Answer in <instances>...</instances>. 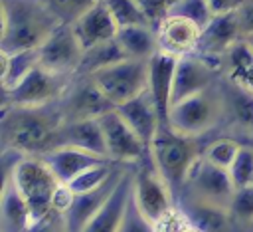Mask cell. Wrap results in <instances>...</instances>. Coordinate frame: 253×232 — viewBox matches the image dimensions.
I'll list each match as a JSON object with an SVG mask.
<instances>
[{"label": "cell", "mask_w": 253, "mask_h": 232, "mask_svg": "<svg viewBox=\"0 0 253 232\" xmlns=\"http://www.w3.org/2000/svg\"><path fill=\"white\" fill-rule=\"evenodd\" d=\"M233 192H235V186L229 176V171L210 163L208 159L200 155V159L194 163L190 171V176L180 196H188V198H196L202 202L229 208Z\"/></svg>", "instance_id": "cell-9"}, {"label": "cell", "mask_w": 253, "mask_h": 232, "mask_svg": "<svg viewBox=\"0 0 253 232\" xmlns=\"http://www.w3.org/2000/svg\"><path fill=\"white\" fill-rule=\"evenodd\" d=\"M182 232H202V230H200V228H196L194 224H188V226H186Z\"/></svg>", "instance_id": "cell-41"}, {"label": "cell", "mask_w": 253, "mask_h": 232, "mask_svg": "<svg viewBox=\"0 0 253 232\" xmlns=\"http://www.w3.org/2000/svg\"><path fill=\"white\" fill-rule=\"evenodd\" d=\"M0 63H2V69H0L2 89L10 91L40 63V54L38 50H20V52L0 50Z\"/></svg>", "instance_id": "cell-28"}, {"label": "cell", "mask_w": 253, "mask_h": 232, "mask_svg": "<svg viewBox=\"0 0 253 232\" xmlns=\"http://www.w3.org/2000/svg\"><path fill=\"white\" fill-rule=\"evenodd\" d=\"M117 42L121 44L126 58H132V59H150L160 50L156 28L148 24L119 28Z\"/></svg>", "instance_id": "cell-26"}, {"label": "cell", "mask_w": 253, "mask_h": 232, "mask_svg": "<svg viewBox=\"0 0 253 232\" xmlns=\"http://www.w3.org/2000/svg\"><path fill=\"white\" fill-rule=\"evenodd\" d=\"M59 24L45 0H2L0 50H38Z\"/></svg>", "instance_id": "cell-2"}, {"label": "cell", "mask_w": 253, "mask_h": 232, "mask_svg": "<svg viewBox=\"0 0 253 232\" xmlns=\"http://www.w3.org/2000/svg\"><path fill=\"white\" fill-rule=\"evenodd\" d=\"M229 212L239 226H253V184L235 188L229 202Z\"/></svg>", "instance_id": "cell-33"}, {"label": "cell", "mask_w": 253, "mask_h": 232, "mask_svg": "<svg viewBox=\"0 0 253 232\" xmlns=\"http://www.w3.org/2000/svg\"><path fill=\"white\" fill-rule=\"evenodd\" d=\"M91 77L109 97V101L119 107L148 89V59L125 58L109 67L91 73Z\"/></svg>", "instance_id": "cell-6"}, {"label": "cell", "mask_w": 253, "mask_h": 232, "mask_svg": "<svg viewBox=\"0 0 253 232\" xmlns=\"http://www.w3.org/2000/svg\"><path fill=\"white\" fill-rule=\"evenodd\" d=\"M119 232H156V226L154 222H150L142 212L140 208L136 206L134 198L130 196V202L126 206V212H125V220H123V226Z\"/></svg>", "instance_id": "cell-36"}, {"label": "cell", "mask_w": 253, "mask_h": 232, "mask_svg": "<svg viewBox=\"0 0 253 232\" xmlns=\"http://www.w3.org/2000/svg\"><path fill=\"white\" fill-rule=\"evenodd\" d=\"M71 28L85 50L117 38L119 32V26L105 0H99L89 10H85L77 20L71 22Z\"/></svg>", "instance_id": "cell-17"}, {"label": "cell", "mask_w": 253, "mask_h": 232, "mask_svg": "<svg viewBox=\"0 0 253 232\" xmlns=\"http://www.w3.org/2000/svg\"><path fill=\"white\" fill-rule=\"evenodd\" d=\"M198 137H188L174 131L168 123L160 125L158 133L154 135L148 151L154 167L170 184L174 194H182L186 180L194 163L200 159V149L196 143Z\"/></svg>", "instance_id": "cell-3"}, {"label": "cell", "mask_w": 253, "mask_h": 232, "mask_svg": "<svg viewBox=\"0 0 253 232\" xmlns=\"http://www.w3.org/2000/svg\"><path fill=\"white\" fill-rule=\"evenodd\" d=\"M251 230H253V226H251Z\"/></svg>", "instance_id": "cell-43"}, {"label": "cell", "mask_w": 253, "mask_h": 232, "mask_svg": "<svg viewBox=\"0 0 253 232\" xmlns=\"http://www.w3.org/2000/svg\"><path fill=\"white\" fill-rule=\"evenodd\" d=\"M241 30H239V22H237V14L235 12H227V14H215L206 28H202V36L198 42V50L194 54L221 65V58L225 56V52L239 42Z\"/></svg>", "instance_id": "cell-14"}, {"label": "cell", "mask_w": 253, "mask_h": 232, "mask_svg": "<svg viewBox=\"0 0 253 232\" xmlns=\"http://www.w3.org/2000/svg\"><path fill=\"white\" fill-rule=\"evenodd\" d=\"M61 145L77 147V149H83V151H89V153H95V155L109 159L99 117L97 119L63 121V125L57 131V137H55V147H61Z\"/></svg>", "instance_id": "cell-23"}, {"label": "cell", "mask_w": 253, "mask_h": 232, "mask_svg": "<svg viewBox=\"0 0 253 232\" xmlns=\"http://www.w3.org/2000/svg\"><path fill=\"white\" fill-rule=\"evenodd\" d=\"M158 44L162 52H168L172 56H188L198 50V42L202 36V28L182 16H166L156 26Z\"/></svg>", "instance_id": "cell-18"}, {"label": "cell", "mask_w": 253, "mask_h": 232, "mask_svg": "<svg viewBox=\"0 0 253 232\" xmlns=\"http://www.w3.org/2000/svg\"><path fill=\"white\" fill-rule=\"evenodd\" d=\"M99 123L105 135L107 155L111 161L121 165H132L148 157V145L130 129V125L123 119L117 107L103 113L99 117Z\"/></svg>", "instance_id": "cell-11"}, {"label": "cell", "mask_w": 253, "mask_h": 232, "mask_svg": "<svg viewBox=\"0 0 253 232\" xmlns=\"http://www.w3.org/2000/svg\"><path fill=\"white\" fill-rule=\"evenodd\" d=\"M63 125L59 101L43 107L4 105L2 145L22 155H43L55 147V137Z\"/></svg>", "instance_id": "cell-1"}, {"label": "cell", "mask_w": 253, "mask_h": 232, "mask_svg": "<svg viewBox=\"0 0 253 232\" xmlns=\"http://www.w3.org/2000/svg\"><path fill=\"white\" fill-rule=\"evenodd\" d=\"M132 178H134V171L123 173L109 200L99 208V212L87 222V226L81 232H119L121 230L126 206L132 196Z\"/></svg>", "instance_id": "cell-16"}, {"label": "cell", "mask_w": 253, "mask_h": 232, "mask_svg": "<svg viewBox=\"0 0 253 232\" xmlns=\"http://www.w3.org/2000/svg\"><path fill=\"white\" fill-rule=\"evenodd\" d=\"M223 117L235 133L253 137V91L225 79L219 83ZM221 117V119H223Z\"/></svg>", "instance_id": "cell-22"}, {"label": "cell", "mask_w": 253, "mask_h": 232, "mask_svg": "<svg viewBox=\"0 0 253 232\" xmlns=\"http://www.w3.org/2000/svg\"><path fill=\"white\" fill-rule=\"evenodd\" d=\"M36 224L34 212L14 180L4 176L2 200H0V230L2 232H28Z\"/></svg>", "instance_id": "cell-24"}, {"label": "cell", "mask_w": 253, "mask_h": 232, "mask_svg": "<svg viewBox=\"0 0 253 232\" xmlns=\"http://www.w3.org/2000/svg\"><path fill=\"white\" fill-rule=\"evenodd\" d=\"M117 111L123 115V119L130 125V129L150 147L154 135L158 133L160 125H164L156 105H154V99L150 95V91H142L140 95L125 101L123 105L117 107Z\"/></svg>", "instance_id": "cell-21"}, {"label": "cell", "mask_w": 253, "mask_h": 232, "mask_svg": "<svg viewBox=\"0 0 253 232\" xmlns=\"http://www.w3.org/2000/svg\"><path fill=\"white\" fill-rule=\"evenodd\" d=\"M213 16L215 14H227V12H237V8L243 4V0H208Z\"/></svg>", "instance_id": "cell-40"}, {"label": "cell", "mask_w": 253, "mask_h": 232, "mask_svg": "<svg viewBox=\"0 0 253 232\" xmlns=\"http://www.w3.org/2000/svg\"><path fill=\"white\" fill-rule=\"evenodd\" d=\"M223 117L219 85H211L206 91L190 95L170 107L168 125L188 137H200L215 127Z\"/></svg>", "instance_id": "cell-5"}, {"label": "cell", "mask_w": 253, "mask_h": 232, "mask_svg": "<svg viewBox=\"0 0 253 232\" xmlns=\"http://www.w3.org/2000/svg\"><path fill=\"white\" fill-rule=\"evenodd\" d=\"M10 176L26 202L34 212V220H42L51 212V196L59 184L57 176L51 173L43 157L40 155H24L16 161V165L4 173Z\"/></svg>", "instance_id": "cell-4"}, {"label": "cell", "mask_w": 253, "mask_h": 232, "mask_svg": "<svg viewBox=\"0 0 253 232\" xmlns=\"http://www.w3.org/2000/svg\"><path fill=\"white\" fill-rule=\"evenodd\" d=\"M217 67H219L217 63H213L198 54H188V56L178 58L174 89H172V105L215 85Z\"/></svg>", "instance_id": "cell-13"}, {"label": "cell", "mask_w": 253, "mask_h": 232, "mask_svg": "<svg viewBox=\"0 0 253 232\" xmlns=\"http://www.w3.org/2000/svg\"><path fill=\"white\" fill-rule=\"evenodd\" d=\"M73 200H75V192L71 190V186L67 182H59L51 196V212H57L63 216L71 208Z\"/></svg>", "instance_id": "cell-37"}, {"label": "cell", "mask_w": 253, "mask_h": 232, "mask_svg": "<svg viewBox=\"0 0 253 232\" xmlns=\"http://www.w3.org/2000/svg\"><path fill=\"white\" fill-rule=\"evenodd\" d=\"M168 16H182L196 22L200 28H206L208 22L213 18V12L208 0H172Z\"/></svg>", "instance_id": "cell-32"}, {"label": "cell", "mask_w": 253, "mask_h": 232, "mask_svg": "<svg viewBox=\"0 0 253 232\" xmlns=\"http://www.w3.org/2000/svg\"><path fill=\"white\" fill-rule=\"evenodd\" d=\"M182 210L190 224L200 228L202 232H235L239 224L233 220L229 208L202 202L196 198L182 196Z\"/></svg>", "instance_id": "cell-25"}, {"label": "cell", "mask_w": 253, "mask_h": 232, "mask_svg": "<svg viewBox=\"0 0 253 232\" xmlns=\"http://www.w3.org/2000/svg\"><path fill=\"white\" fill-rule=\"evenodd\" d=\"M85 48L75 36L71 24H59L51 36L38 48L40 65L59 73V75H77Z\"/></svg>", "instance_id": "cell-10"}, {"label": "cell", "mask_w": 253, "mask_h": 232, "mask_svg": "<svg viewBox=\"0 0 253 232\" xmlns=\"http://www.w3.org/2000/svg\"><path fill=\"white\" fill-rule=\"evenodd\" d=\"M117 26L125 28V26H152L148 16L144 14V10L140 8V4L136 0H105Z\"/></svg>", "instance_id": "cell-30"}, {"label": "cell", "mask_w": 253, "mask_h": 232, "mask_svg": "<svg viewBox=\"0 0 253 232\" xmlns=\"http://www.w3.org/2000/svg\"><path fill=\"white\" fill-rule=\"evenodd\" d=\"M28 232H69L65 226V220L57 212H49L45 218L38 220Z\"/></svg>", "instance_id": "cell-38"}, {"label": "cell", "mask_w": 253, "mask_h": 232, "mask_svg": "<svg viewBox=\"0 0 253 232\" xmlns=\"http://www.w3.org/2000/svg\"><path fill=\"white\" fill-rule=\"evenodd\" d=\"M59 109L63 121H79L97 119L103 113L115 109V105L101 91V87L93 81L91 75H79V79L69 83L67 91L59 99Z\"/></svg>", "instance_id": "cell-12"}, {"label": "cell", "mask_w": 253, "mask_h": 232, "mask_svg": "<svg viewBox=\"0 0 253 232\" xmlns=\"http://www.w3.org/2000/svg\"><path fill=\"white\" fill-rule=\"evenodd\" d=\"M237 22H239V30L241 36L247 38L253 34V0H243V4L237 8Z\"/></svg>", "instance_id": "cell-39"}, {"label": "cell", "mask_w": 253, "mask_h": 232, "mask_svg": "<svg viewBox=\"0 0 253 232\" xmlns=\"http://www.w3.org/2000/svg\"><path fill=\"white\" fill-rule=\"evenodd\" d=\"M71 83L69 75L53 73L40 63L10 91H4V105L43 107L57 103Z\"/></svg>", "instance_id": "cell-8"}, {"label": "cell", "mask_w": 253, "mask_h": 232, "mask_svg": "<svg viewBox=\"0 0 253 232\" xmlns=\"http://www.w3.org/2000/svg\"><path fill=\"white\" fill-rule=\"evenodd\" d=\"M125 165L105 182L101 184L99 188L95 190H89V192H83V194H75V200L71 204V208L63 214V220H65V226L69 232H81L87 222L99 212V208L109 200V196L113 194V190L117 188L123 173H125Z\"/></svg>", "instance_id": "cell-20"}, {"label": "cell", "mask_w": 253, "mask_h": 232, "mask_svg": "<svg viewBox=\"0 0 253 232\" xmlns=\"http://www.w3.org/2000/svg\"><path fill=\"white\" fill-rule=\"evenodd\" d=\"M174 196H176L174 190L154 167L148 151V157L142 161V167L134 171V178H132V198L136 206L150 222L156 224L176 208Z\"/></svg>", "instance_id": "cell-7"}, {"label": "cell", "mask_w": 253, "mask_h": 232, "mask_svg": "<svg viewBox=\"0 0 253 232\" xmlns=\"http://www.w3.org/2000/svg\"><path fill=\"white\" fill-rule=\"evenodd\" d=\"M126 54L123 52L121 44L117 42V38L113 40H107V42H101L89 50L83 52V59H81V65H79V71L77 75H91L103 67H109L121 59H125Z\"/></svg>", "instance_id": "cell-29"}, {"label": "cell", "mask_w": 253, "mask_h": 232, "mask_svg": "<svg viewBox=\"0 0 253 232\" xmlns=\"http://www.w3.org/2000/svg\"><path fill=\"white\" fill-rule=\"evenodd\" d=\"M245 40H247V44H249V46H251V48H253V34H251V36H247V38H245Z\"/></svg>", "instance_id": "cell-42"}, {"label": "cell", "mask_w": 253, "mask_h": 232, "mask_svg": "<svg viewBox=\"0 0 253 232\" xmlns=\"http://www.w3.org/2000/svg\"><path fill=\"white\" fill-rule=\"evenodd\" d=\"M241 145L243 143H237V139L219 137V139H213L211 143L206 145V149L202 151V157L208 159L210 163L221 167V169H229L231 163H233V159L237 157Z\"/></svg>", "instance_id": "cell-31"}, {"label": "cell", "mask_w": 253, "mask_h": 232, "mask_svg": "<svg viewBox=\"0 0 253 232\" xmlns=\"http://www.w3.org/2000/svg\"><path fill=\"white\" fill-rule=\"evenodd\" d=\"M221 69L225 71V79L253 91V48L245 38L225 52L221 58Z\"/></svg>", "instance_id": "cell-27"}, {"label": "cell", "mask_w": 253, "mask_h": 232, "mask_svg": "<svg viewBox=\"0 0 253 232\" xmlns=\"http://www.w3.org/2000/svg\"><path fill=\"white\" fill-rule=\"evenodd\" d=\"M40 157H43V161L47 163V167L51 169V173L57 176L59 182H71L75 176H79L87 169H93L97 165L111 161L107 157H101V155H95V153H89L77 147H69V145L55 147Z\"/></svg>", "instance_id": "cell-19"}, {"label": "cell", "mask_w": 253, "mask_h": 232, "mask_svg": "<svg viewBox=\"0 0 253 232\" xmlns=\"http://www.w3.org/2000/svg\"><path fill=\"white\" fill-rule=\"evenodd\" d=\"M176 65H178V56H172L162 50H158L148 59V91L164 123H168V113L172 105Z\"/></svg>", "instance_id": "cell-15"}, {"label": "cell", "mask_w": 253, "mask_h": 232, "mask_svg": "<svg viewBox=\"0 0 253 232\" xmlns=\"http://www.w3.org/2000/svg\"><path fill=\"white\" fill-rule=\"evenodd\" d=\"M45 2L63 24H71L99 0H45Z\"/></svg>", "instance_id": "cell-35"}, {"label": "cell", "mask_w": 253, "mask_h": 232, "mask_svg": "<svg viewBox=\"0 0 253 232\" xmlns=\"http://www.w3.org/2000/svg\"><path fill=\"white\" fill-rule=\"evenodd\" d=\"M227 171H229V176H231L235 188L253 184V147L241 145L237 157L233 159V163Z\"/></svg>", "instance_id": "cell-34"}]
</instances>
